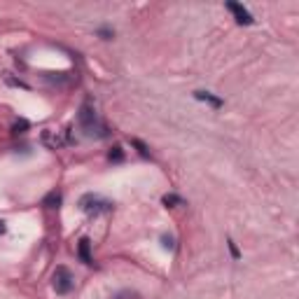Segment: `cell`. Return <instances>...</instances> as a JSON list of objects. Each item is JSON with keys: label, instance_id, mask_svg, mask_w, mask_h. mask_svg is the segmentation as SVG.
I'll return each mask as SVG.
<instances>
[{"label": "cell", "instance_id": "10", "mask_svg": "<svg viewBox=\"0 0 299 299\" xmlns=\"http://www.w3.org/2000/svg\"><path fill=\"white\" fill-rule=\"evenodd\" d=\"M98 36L103 37V40H112V37H114V31H112L110 26H101V28H98Z\"/></svg>", "mask_w": 299, "mask_h": 299}, {"label": "cell", "instance_id": "15", "mask_svg": "<svg viewBox=\"0 0 299 299\" xmlns=\"http://www.w3.org/2000/svg\"><path fill=\"white\" fill-rule=\"evenodd\" d=\"M26 129H28V122H26V119H19V122L14 124V133H26Z\"/></svg>", "mask_w": 299, "mask_h": 299}, {"label": "cell", "instance_id": "7", "mask_svg": "<svg viewBox=\"0 0 299 299\" xmlns=\"http://www.w3.org/2000/svg\"><path fill=\"white\" fill-rule=\"evenodd\" d=\"M161 203H164L166 208H173V206H185V199L178 196V194H164V196H161Z\"/></svg>", "mask_w": 299, "mask_h": 299}, {"label": "cell", "instance_id": "6", "mask_svg": "<svg viewBox=\"0 0 299 299\" xmlns=\"http://www.w3.org/2000/svg\"><path fill=\"white\" fill-rule=\"evenodd\" d=\"M194 98H196V101H203V103H208V106H213V108L224 106V101H222L220 96H213L211 91H194Z\"/></svg>", "mask_w": 299, "mask_h": 299}, {"label": "cell", "instance_id": "14", "mask_svg": "<svg viewBox=\"0 0 299 299\" xmlns=\"http://www.w3.org/2000/svg\"><path fill=\"white\" fill-rule=\"evenodd\" d=\"M227 246H229V253H231V257H234V260H238V257H241V253H238L236 243H234L231 238H227Z\"/></svg>", "mask_w": 299, "mask_h": 299}, {"label": "cell", "instance_id": "4", "mask_svg": "<svg viewBox=\"0 0 299 299\" xmlns=\"http://www.w3.org/2000/svg\"><path fill=\"white\" fill-rule=\"evenodd\" d=\"M227 9L234 14V19H236L238 26H253V24H255L253 14H250V12H248V7H243L241 2H227Z\"/></svg>", "mask_w": 299, "mask_h": 299}, {"label": "cell", "instance_id": "5", "mask_svg": "<svg viewBox=\"0 0 299 299\" xmlns=\"http://www.w3.org/2000/svg\"><path fill=\"white\" fill-rule=\"evenodd\" d=\"M77 257L87 264V266L94 264V257H91V241H89V238H82L77 243Z\"/></svg>", "mask_w": 299, "mask_h": 299}, {"label": "cell", "instance_id": "8", "mask_svg": "<svg viewBox=\"0 0 299 299\" xmlns=\"http://www.w3.org/2000/svg\"><path fill=\"white\" fill-rule=\"evenodd\" d=\"M44 206L47 208H59V203H61V192H49L44 196Z\"/></svg>", "mask_w": 299, "mask_h": 299}, {"label": "cell", "instance_id": "13", "mask_svg": "<svg viewBox=\"0 0 299 299\" xmlns=\"http://www.w3.org/2000/svg\"><path fill=\"white\" fill-rule=\"evenodd\" d=\"M131 145H136V148H138V152H141L143 157H150V152H148V148H145V145H143L141 141H138V138H131Z\"/></svg>", "mask_w": 299, "mask_h": 299}, {"label": "cell", "instance_id": "2", "mask_svg": "<svg viewBox=\"0 0 299 299\" xmlns=\"http://www.w3.org/2000/svg\"><path fill=\"white\" fill-rule=\"evenodd\" d=\"M79 208H82V213H87L89 218H98L103 213H112L114 203L110 199H103L101 194H84L79 199Z\"/></svg>", "mask_w": 299, "mask_h": 299}, {"label": "cell", "instance_id": "1", "mask_svg": "<svg viewBox=\"0 0 299 299\" xmlns=\"http://www.w3.org/2000/svg\"><path fill=\"white\" fill-rule=\"evenodd\" d=\"M77 119H79L82 131L87 133L89 138H106V136H108V126L101 122V117H98L96 108H94L91 101H84V103H82Z\"/></svg>", "mask_w": 299, "mask_h": 299}, {"label": "cell", "instance_id": "3", "mask_svg": "<svg viewBox=\"0 0 299 299\" xmlns=\"http://www.w3.org/2000/svg\"><path fill=\"white\" fill-rule=\"evenodd\" d=\"M75 288V276L68 266H56L54 271V290L56 295H71Z\"/></svg>", "mask_w": 299, "mask_h": 299}, {"label": "cell", "instance_id": "12", "mask_svg": "<svg viewBox=\"0 0 299 299\" xmlns=\"http://www.w3.org/2000/svg\"><path fill=\"white\" fill-rule=\"evenodd\" d=\"M161 246L166 248V250H173V248H176V238H173V236H166V234H164V236H161Z\"/></svg>", "mask_w": 299, "mask_h": 299}, {"label": "cell", "instance_id": "9", "mask_svg": "<svg viewBox=\"0 0 299 299\" xmlns=\"http://www.w3.org/2000/svg\"><path fill=\"white\" fill-rule=\"evenodd\" d=\"M110 299H141V295L136 290H119V292H114Z\"/></svg>", "mask_w": 299, "mask_h": 299}, {"label": "cell", "instance_id": "16", "mask_svg": "<svg viewBox=\"0 0 299 299\" xmlns=\"http://www.w3.org/2000/svg\"><path fill=\"white\" fill-rule=\"evenodd\" d=\"M5 231H7V224H5V222L0 220V236H2V234H5Z\"/></svg>", "mask_w": 299, "mask_h": 299}, {"label": "cell", "instance_id": "11", "mask_svg": "<svg viewBox=\"0 0 299 299\" xmlns=\"http://www.w3.org/2000/svg\"><path fill=\"white\" fill-rule=\"evenodd\" d=\"M122 159H124L122 148H119V145H114L112 152H110V161H122Z\"/></svg>", "mask_w": 299, "mask_h": 299}]
</instances>
